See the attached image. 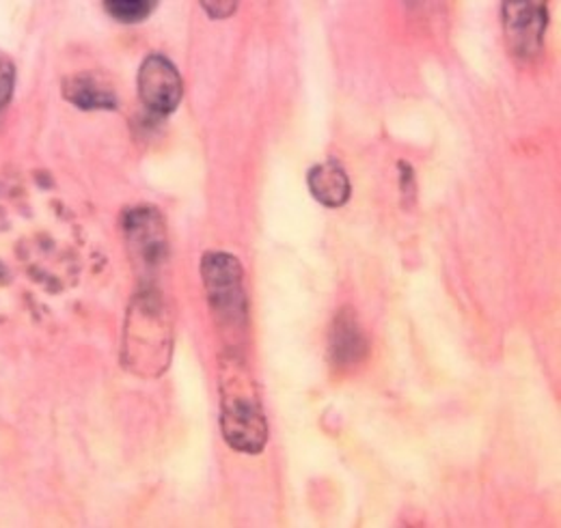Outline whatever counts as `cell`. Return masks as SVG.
I'll return each instance as SVG.
<instances>
[{
	"label": "cell",
	"mask_w": 561,
	"mask_h": 528,
	"mask_svg": "<svg viewBox=\"0 0 561 528\" xmlns=\"http://www.w3.org/2000/svg\"><path fill=\"white\" fill-rule=\"evenodd\" d=\"M218 384L222 438L238 454H262L268 443V423L257 384L240 352L225 349Z\"/></svg>",
	"instance_id": "cell-1"
},
{
	"label": "cell",
	"mask_w": 561,
	"mask_h": 528,
	"mask_svg": "<svg viewBox=\"0 0 561 528\" xmlns=\"http://www.w3.org/2000/svg\"><path fill=\"white\" fill-rule=\"evenodd\" d=\"M171 352V313L156 289L142 287L128 309L124 331V363L137 376L158 378L169 367Z\"/></svg>",
	"instance_id": "cell-2"
},
{
	"label": "cell",
	"mask_w": 561,
	"mask_h": 528,
	"mask_svg": "<svg viewBox=\"0 0 561 528\" xmlns=\"http://www.w3.org/2000/svg\"><path fill=\"white\" fill-rule=\"evenodd\" d=\"M202 278L214 324L227 343V349L238 352L249 322L244 267L231 253L210 251L202 260Z\"/></svg>",
	"instance_id": "cell-3"
},
{
	"label": "cell",
	"mask_w": 561,
	"mask_h": 528,
	"mask_svg": "<svg viewBox=\"0 0 561 528\" xmlns=\"http://www.w3.org/2000/svg\"><path fill=\"white\" fill-rule=\"evenodd\" d=\"M122 229L128 253L142 276H153L169 255L167 225L162 214L151 205H139L124 214Z\"/></svg>",
	"instance_id": "cell-4"
},
{
	"label": "cell",
	"mask_w": 561,
	"mask_h": 528,
	"mask_svg": "<svg viewBox=\"0 0 561 528\" xmlns=\"http://www.w3.org/2000/svg\"><path fill=\"white\" fill-rule=\"evenodd\" d=\"M549 13L545 2H505L503 31L512 55L520 61L534 59L542 50Z\"/></svg>",
	"instance_id": "cell-5"
},
{
	"label": "cell",
	"mask_w": 561,
	"mask_h": 528,
	"mask_svg": "<svg viewBox=\"0 0 561 528\" xmlns=\"http://www.w3.org/2000/svg\"><path fill=\"white\" fill-rule=\"evenodd\" d=\"M184 84L178 67L162 55H149L139 69V95L149 113L167 117L178 111Z\"/></svg>",
	"instance_id": "cell-6"
},
{
	"label": "cell",
	"mask_w": 561,
	"mask_h": 528,
	"mask_svg": "<svg viewBox=\"0 0 561 528\" xmlns=\"http://www.w3.org/2000/svg\"><path fill=\"white\" fill-rule=\"evenodd\" d=\"M367 356V336L352 309H342L333 322L329 338V358L335 369L351 371Z\"/></svg>",
	"instance_id": "cell-7"
},
{
	"label": "cell",
	"mask_w": 561,
	"mask_h": 528,
	"mask_svg": "<svg viewBox=\"0 0 561 528\" xmlns=\"http://www.w3.org/2000/svg\"><path fill=\"white\" fill-rule=\"evenodd\" d=\"M64 95L73 106L82 111H115L117 95L102 76L80 71L64 80Z\"/></svg>",
	"instance_id": "cell-8"
},
{
	"label": "cell",
	"mask_w": 561,
	"mask_h": 528,
	"mask_svg": "<svg viewBox=\"0 0 561 528\" xmlns=\"http://www.w3.org/2000/svg\"><path fill=\"white\" fill-rule=\"evenodd\" d=\"M307 184L311 195L324 207H342L351 200V180L335 160L316 164L307 175Z\"/></svg>",
	"instance_id": "cell-9"
},
{
	"label": "cell",
	"mask_w": 561,
	"mask_h": 528,
	"mask_svg": "<svg viewBox=\"0 0 561 528\" xmlns=\"http://www.w3.org/2000/svg\"><path fill=\"white\" fill-rule=\"evenodd\" d=\"M158 7L153 0H108L104 2V9L119 22L124 24H137Z\"/></svg>",
	"instance_id": "cell-10"
},
{
	"label": "cell",
	"mask_w": 561,
	"mask_h": 528,
	"mask_svg": "<svg viewBox=\"0 0 561 528\" xmlns=\"http://www.w3.org/2000/svg\"><path fill=\"white\" fill-rule=\"evenodd\" d=\"M13 84H15V66L4 53H0V111L9 104Z\"/></svg>",
	"instance_id": "cell-11"
},
{
	"label": "cell",
	"mask_w": 561,
	"mask_h": 528,
	"mask_svg": "<svg viewBox=\"0 0 561 528\" xmlns=\"http://www.w3.org/2000/svg\"><path fill=\"white\" fill-rule=\"evenodd\" d=\"M202 7L206 9V13L214 18V20H222V18H229L238 4L236 2H202Z\"/></svg>",
	"instance_id": "cell-12"
}]
</instances>
